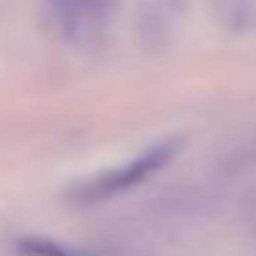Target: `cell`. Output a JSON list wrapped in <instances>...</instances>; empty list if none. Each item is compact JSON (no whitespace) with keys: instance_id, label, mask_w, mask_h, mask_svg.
I'll use <instances>...</instances> for the list:
<instances>
[{"instance_id":"cell-1","label":"cell","mask_w":256,"mask_h":256,"mask_svg":"<svg viewBox=\"0 0 256 256\" xmlns=\"http://www.w3.org/2000/svg\"><path fill=\"white\" fill-rule=\"evenodd\" d=\"M176 149H179V140H166V144L149 149L146 154L135 157L132 162H127V166L118 168V171H110V174H105V176L88 182L74 196H78L80 201H88L91 204V201H105V198H110V196L122 193V190L135 188V184L144 182L146 176H152L154 171H160V168L176 154Z\"/></svg>"},{"instance_id":"cell-2","label":"cell","mask_w":256,"mask_h":256,"mask_svg":"<svg viewBox=\"0 0 256 256\" xmlns=\"http://www.w3.org/2000/svg\"><path fill=\"white\" fill-rule=\"evenodd\" d=\"M20 250L28 256H83L74 248H66L61 242H50V240H39V237L20 240Z\"/></svg>"}]
</instances>
